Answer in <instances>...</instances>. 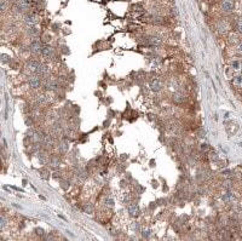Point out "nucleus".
<instances>
[{"label":"nucleus","instance_id":"nucleus-1","mask_svg":"<svg viewBox=\"0 0 242 241\" xmlns=\"http://www.w3.org/2000/svg\"><path fill=\"white\" fill-rule=\"evenodd\" d=\"M43 46H44V43H43V40L35 36V38H31L30 39V43L28 45V51L35 56V57H38V56H41V51H43Z\"/></svg>","mask_w":242,"mask_h":241},{"label":"nucleus","instance_id":"nucleus-2","mask_svg":"<svg viewBox=\"0 0 242 241\" xmlns=\"http://www.w3.org/2000/svg\"><path fill=\"white\" fill-rule=\"evenodd\" d=\"M31 7V0H16L13 3V11L17 15H26Z\"/></svg>","mask_w":242,"mask_h":241},{"label":"nucleus","instance_id":"nucleus-3","mask_svg":"<svg viewBox=\"0 0 242 241\" xmlns=\"http://www.w3.org/2000/svg\"><path fill=\"white\" fill-rule=\"evenodd\" d=\"M27 85L33 90H39L44 85V79L36 74H29L27 76Z\"/></svg>","mask_w":242,"mask_h":241},{"label":"nucleus","instance_id":"nucleus-4","mask_svg":"<svg viewBox=\"0 0 242 241\" xmlns=\"http://www.w3.org/2000/svg\"><path fill=\"white\" fill-rule=\"evenodd\" d=\"M23 22L26 23V26H36L40 22V17L35 12H28L23 15Z\"/></svg>","mask_w":242,"mask_h":241},{"label":"nucleus","instance_id":"nucleus-5","mask_svg":"<svg viewBox=\"0 0 242 241\" xmlns=\"http://www.w3.org/2000/svg\"><path fill=\"white\" fill-rule=\"evenodd\" d=\"M41 57L46 61H51L53 60L55 57V49L51 46V45H48V44H44L43 46V51H41Z\"/></svg>","mask_w":242,"mask_h":241},{"label":"nucleus","instance_id":"nucleus-6","mask_svg":"<svg viewBox=\"0 0 242 241\" xmlns=\"http://www.w3.org/2000/svg\"><path fill=\"white\" fill-rule=\"evenodd\" d=\"M234 6H235V1L234 0H223L222 1V5H220V9L223 12H231L234 10Z\"/></svg>","mask_w":242,"mask_h":241},{"label":"nucleus","instance_id":"nucleus-7","mask_svg":"<svg viewBox=\"0 0 242 241\" xmlns=\"http://www.w3.org/2000/svg\"><path fill=\"white\" fill-rule=\"evenodd\" d=\"M147 44L151 47H157L162 45V39L159 36H148L147 38Z\"/></svg>","mask_w":242,"mask_h":241},{"label":"nucleus","instance_id":"nucleus-8","mask_svg":"<svg viewBox=\"0 0 242 241\" xmlns=\"http://www.w3.org/2000/svg\"><path fill=\"white\" fill-rule=\"evenodd\" d=\"M127 210H128V213H130L131 217H138L141 214L138 204H130L127 206Z\"/></svg>","mask_w":242,"mask_h":241},{"label":"nucleus","instance_id":"nucleus-9","mask_svg":"<svg viewBox=\"0 0 242 241\" xmlns=\"http://www.w3.org/2000/svg\"><path fill=\"white\" fill-rule=\"evenodd\" d=\"M217 29H218V32H219V33H225V32H228L230 29V23L227 20H222L217 25Z\"/></svg>","mask_w":242,"mask_h":241},{"label":"nucleus","instance_id":"nucleus-10","mask_svg":"<svg viewBox=\"0 0 242 241\" xmlns=\"http://www.w3.org/2000/svg\"><path fill=\"white\" fill-rule=\"evenodd\" d=\"M161 89H162V86H161V83H160V80L159 79H152L150 80V90L152 92H160Z\"/></svg>","mask_w":242,"mask_h":241},{"label":"nucleus","instance_id":"nucleus-11","mask_svg":"<svg viewBox=\"0 0 242 241\" xmlns=\"http://www.w3.org/2000/svg\"><path fill=\"white\" fill-rule=\"evenodd\" d=\"M48 102V96L46 93H38L35 96V103L39 106H44Z\"/></svg>","mask_w":242,"mask_h":241},{"label":"nucleus","instance_id":"nucleus-12","mask_svg":"<svg viewBox=\"0 0 242 241\" xmlns=\"http://www.w3.org/2000/svg\"><path fill=\"white\" fill-rule=\"evenodd\" d=\"M172 101L176 104H182L185 101V96L183 93H180V92H176V93L172 95Z\"/></svg>","mask_w":242,"mask_h":241},{"label":"nucleus","instance_id":"nucleus-13","mask_svg":"<svg viewBox=\"0 0 242 241\" xmlns=\"http://www.w3.org/2000/svg\"><path fill=\"white\" fill-rule=\"evenodd\" d=\"M27 34L30 38H35L39 35V29L36 28V26H27Z\"/></svg>","mask_w":242,"mask_h":241},{"label":"nucleus","instance_id":"nucleus-14","mask_svg":"<svg viewBox=\"0 0 242 241\" xmlns=\"http://www.w3.org/2000/svg\"><path fill=\"white\" fill-rule=\"evenodd\" d=\"M57 149H58L61 153H63V154H64V153H67L68 149H69V143H68V141H62V142H59Z\"/></svg>","mask_w":242,"mask_h":241},{"label":"nucleus","instance_id":"nucleus-15","mask_svg":"<svg viewBox=\"0 0 242 241\" xmlns=\"http://www.w3.org/2000/svg\"><path fill=\"white\" fill-rule=\"evenodd\" d=\"M232 85L237 87V89H242V75H236L232 79Z\"/></svg>","mask_w":242,"mask_h":241},{"label":"nucleus","instance_id":"nucleus-16","mask_svg":"<svg viewBox=\"0 0 242 241\" xmlns=\"http://www.w3.org/2000/svg\"><path fill=\"white\" fill-rule=\"evenodd\" d=\"M93 210H94V206L91 204V202H87V204H84V207H83V211L88 213V214H92L93 213Z\"/></svg>","mask_w":242,"mask_h":241},{"label":"nucleus","instance_id":"nucleus-17","mask_svg":"<svg viewBox=\"0 0 242 241\" xmlns=\"http://www.w3.org/2000/svg\"><path fill=\"white\" fill-rule=\"evenodd\" d=\"M104 205H106V207H108V208H113L115 205L114 199H113L111 196H107L106 200H104Z\"/></svg>","mask_w":242,"mask_h":241},{"label":"nucleus","instance_id":"nucleus-18","mask_svg":"<svg viewBox=\"0 0 242 241\" xmlns=\"http://www.w3.org/2000/svg\"><path fill=\"white\" fill-rule=\"evenodd\" d=\"M231 67H232V69H235V70H239V69H241L242 68V62L241 61H232V63H231Z\"/></svg>","mask_w":242,"mask_h":241},{"label":"nucleus","instance_id":"nucleus-19","mask_svg":"<svg viewBox=\"0 0 242 241\" xmlns=\"http://www.w3.org/2000/svg\"><path fill=\"white\" fill-rule=\"evenodd\" d=\"M235 28H236V32H237L239 34H242V20H237L236 21Z\"/></svg>","mask_w":242,"mask_h":241},{"label":"nucleus","instance_id":"nucleus-20","mask_svg":"<svg viewBox=\"0 0 242 241\" xmlns=\"http://www.w3.org/2000/svg\"><path fill=\"white\" fill-rule=\"evenodd\" d=\"M236 43H240L239 41V39H237V35L236 34H230L229 36V44H236Z\"/></svg>","mask_w":242,"mask_h":241},{"label":"nucleus","instance_id":"nucleus-21","mask_svg":"<svg viewBox=\"0 0 242 241\" xmlns=\"http://www.w3.org/2000/svg\"><path fill=\"white\" fill-rule=\"evenodd\" d=\"M1 62H3V63H10V62H11V57H10L9 55L3 53V55H1Z\"/></svg>","mask_w":242,"mask_h":241},{"label":"nucleus","instance_id":"nucleus-22","mask_svg":"<svg viewBox=\"0 0 242 241\" xmlns=\"http://www.w3.org/2000/svg\"><path fill=\"white\" fill-rule=\"evenodd\" d=\"M130 202H131V198H130V195H128V194L124 195V198H122V204L128 206V205H130Z\"/></svg>","mask_w":242,"mask_h":241},{"label":"nucleus","instance_id":"nucleus-23","mask_svg":"<svg viewBox=\"0 0 242 241\" xmlns=\"http://www.w3.org/2000/svg\"><path fill=\"white\" fill-rule=\"evenodd\" d=\"M142 235H143L144 239H148V237L151 235V230H150V229H144V230L142 231Z\"/></svg>","mask_w":242,"mask_h":241},{"label":"nucleus","instance_id":"nucleus-24","mask_svg":"<svg viewBox=\"0 0 242 241\" xmlns=\"http://www.w3.org/2000/svg\"><path fill=\"white\" fill-rule=\"evenodd\" d=\"M132 228H133V230H134V231L139 233V231H141V224H139L138 222H133V224H132Z\"/></svg>","mask_w":242,"mask_h":241},{"label":"nucleus","instance_id":"nucleus-25","mask_svg":"<svg viewBox=\"0 0 242 241\" xmlns=\"http://www.w3.org/2000/svg\"><path fill=\"white\" fill-rule=\"evenodd\" d=\"M34 233H35V234H36V235H39V236H41V237H43V236L45 235V231H44V229H41V228H36V229L34 230Z\"/></svg>","mask_w":242,"mask_h":241},{"label":"nucleus","instance_id":"nucleus-26","mask_svg":"<svg viewBox=\"0 0 242 241\" xmlns=\"http://www.w3.org/2000/svg\"><path fill=\"white\" fill-rule=\"evenodd\" d=\"M69 184H70V182L69 181H61V187L63 188V189H68L69 188Z\"/></svg>","mask_w":242,"mask_h":241},{"label":"nucleus","instance_id":"nucleus-27","mask_svg":"<svg viewBox=\"0 0 242 241\" xmlns=\"http://www.w3.org/2000/svg\"><path fill=\"white\" fill-rule=\"evenodd\" d=\"M236 52H237L240 56H242V41H240V43L237 44V47H236Z\"/></svg>","mask_w":242,"mask_h":241},{"label":"nucleus","instance_id":"nucleus-28","mask_svg":"<svg viewBox=\"0 0 242 241\" xmlns=\"http://www.w3.org/2000/svg\"><path fill=\"white\" fill-rule=\"evenodd\" d=\"M209 158H211V160H214V161H217V160H218V154H217L215 151H212L211 155H209Z\"/></svg>","mask_w":242,"mask_h":241},{"label":"nucleus","instance_id":"nucleus-29","mask_svg":"<svg viewBox=\"0 0 242 241\" xmlns=\"http://www.w3.org/2000/svg\"><path fill=\"white\" fill-rule=\"evenodd\" d=\"M201 149H202L204 151L208 150V149H209V148H208V144H206V143H204V144H201Z\"/></svg>","mask_w":242,"mask_h":241},{"label":"nucleus","instance_id":"nucleus-30","mask_svg":"<svg viewBox=\"0 0 242 241\" xmlns=\"http://www.w3.org/2000/svg\"><path fill=\"white\" fill-rule=\"evenodd\" d=\"M205 135H206L205 130H202V128H201V130H200V136H199V137H201V138H202V137H205Z\"/></svg>","mask_w":242,"mask_h":241},{"label":"nucleus","instance_id":"nucleus-31","mask_svg":"<svg viewBox=\"0 0 242 241\" xmlns=\"http://www.w3.org/2000/svg\"><path fill=\"white\" fill-rule=\"evenodd\" d=\"M53 177H55L56 179H57V178H61V173H59V172H55V173H53Z\"/></svg>","mask_w":242,"mask_h":241},{"label":"nucleus","instance_id":"nucleus-32","mask_svg":"<svg viewBox=\"0 0 242 241\" xmlns=\"http://www.w3.org/2000/svg\"><path fill=\"white\" fill-rule=\"evenodd\" d=\"M121 159H122V160H125V159H126V160H127V159H128V155H127V154H122Z\"/></svg>","mask_w":242,"mask_h":241},{"label":"nucleus","instance_id":"nucleus-33","mask_svg":"<svg viewBox=\"0 0 242 241\" xmlns=\"http://www.w3.org/2000/svg\"><path fill=\"white\" fill-rule=\"evenodd\" d=\"M155 166V160H151L150 161V167H154Z\"/></svg>","mask_w":242,"mask_h":241},{"label":"nucleus","instance_id":"nucleus-34","mask_svg":"<svg viewBox=\"0 0 242 241\" xmlns=\"http://www.w3.org/2000/svg\"><path fill=\"white\" fill-rule=\"evenodd\" d=\"M152 187H154V188H157V182H156V181H152Z\"/></svg>","mask_w":242,"mask_h":241},{"label":"nucleus","instance_id":"nucleus-35","mask_svg":"<svg viewBox=\"0 0 242 241\" xmlns=\"http://www.w3.org/2000/svg\"><path fill=\"white\" fill-rule=\"evenodd\" d=\"M7 1H9V3H15L16 0H7Z\"/></svg>","mask_w":242,"mask_h":241}]
</instances>
